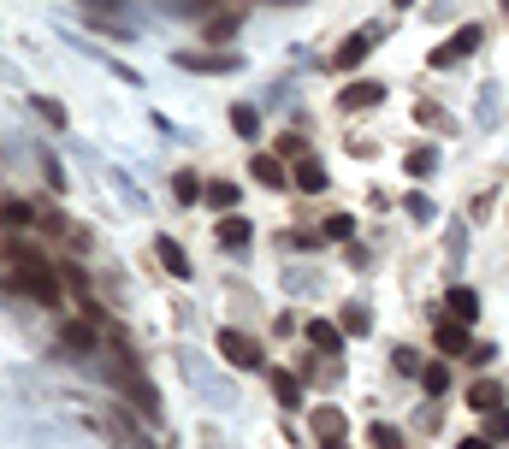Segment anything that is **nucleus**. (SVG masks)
<instances>
[{"label":"nucleus","instance_id":"obj_1","mask_svg":"<svg viewBox=\"0 0 509 449\" xmlns=\"http://www.w3.org/2000/svg\"><path fill=\"white\" fill-rule=\"evenodd\" d=\"M12 284H18V290H30L36 302H59L54 266H48V260H36V255H18V260H12Z\"/></svg>","mask_w":509,"mask_h":449},{"label":"nucleus","instance_id":"obj_2","mask_svg":"<svg viewBox=\"0 0 509 449\" xmlns=\"http://www.w3.org/2000/svg\"><path fill=\"white\" fill-rule=\"evenodd\" d=\"M219 355H226L238 372H255L260 367V343H255L249 331H219Z\"/></svg>","mask_w":509,"mask_h":449},{"label":"nucleus","instance_id":"obj_3","mask_svg":"<svg viewBox=\"0 0 509 449\" xmlns=\"http://www.w3.org/2000/svg\"><path fill=\"white\" fill-rule=\"evenodd\" d=\"M480 36H486V30H480V24H462V30H456V42L432 47V66H456V59H462V54H474V47H480Z\"/></svg>","mask_w":509,"mask_h":449},{"label":"nucleus","instance_id":"obj_4","mask_svg":"<svg viewBox=\"0 0 509 449\" xmlns=\"http://www.w3.org/2000/svg\"><path fill=\"white\" fill-rule=\"evenodd\" d=\"M432 343H439V355H468V326L462 319H439V326H432Z\"/></svg>","mask_w":509,"mask_h":449},{"label":"nucleus","instance_id":"obj_5","mask_svg":"<svg viewBox=\"0 0 509 449\" xmlns=\"http://www.w3.org/2000/svg\"><path fill=\"white\" fill-rule=\"evenodd\" d=\"M379 101H385V83H344V95H338L344 112H367V107H379Z\"/></svg>","mask_w":509,"mask_h":449},{"label":"nucleus","instance_id":"obj_6","mask_svg":"<svg viewBox=\"0 0 509 449\" xmlns=\"http://www.w3.org/2000/svg\"><path fill=\"white\" fill-rule=\"evenodd\" d=\"M374 47H379V30H355L350 42L338 47V66H344V71H350V66H362V59L374 54Z\"/></svg>","mask_w":509,"mask_h":449},{"label":"nucleus","instance_id":"obj_7","mask_svg":"<svg viewBox=\"0 0 509 449\" xmlns=\"http://www.w3.org/2000/svg\"><path fill=\"white\" fill-rule=\"evenodd\" d=\"M444 314H451V319H462V326H468V319L480 314V296L468 290V284H456V290H444Z\"/></svg>","mask_w":509,"mask_h":449},{"label":"nucleus","instance_id":"obj_8","mask_svg":"<svg viewBox=\"0 0 509 449\" xmlns=\"http://www.w3.org/2000/svg\"><path fill=\"white\" fill-rule=\"evenodd\" d=\"M249 178L260 183V190H284V183H291V178H284V166H279V160H272V154H255Z\"/></svg>","mask_w":509,"mask_h":449},{"label":"nucleus","instance_id":"obj_9","mask_svg":"<svg viewBox=\"0 0 509 449\" xmlns=\"http://www.w3.org/2000/svg\"><path fill=\"white\" fill-rule=\"evenodd\" d=\"M154 255H160V266H166L172 278H190V255H184V248L172 243V236H160V243H154Z\"/></svg>","mask_w":509,"mask_h":449},{"label":"nucleus","instance_id":"obj_10","mask_svg":"<svg viewBox=\"0 0 509 449\" xmlns=\"http://www.w3.org/2000/svg\"><path fill=\"white\" fill-rule=\"evenodd\" d=\"M178 66H190V71H238V54H178Z\"/></svg>","mask_w":509,"mask_h":449},{"label":"nucleus","instance_id":"obj_11","mask_svg":"<svg viewBox=\"0 0 509 449\" xmlns=\"http://www.w3.org/2000/svg\"><path fill=\"white\" fill-rule=\"evenodd\" d=\"M291 178L302 183L308 195H320V190H326V183H332V178H326V166H320V160H296V172H291Z\"/></svg>","mask_w":509,"mask_h":449},{"label":"nucleus","instance_id":"obj_12","mask_svg":"<svg viewBox=\"0 0 509 449\" xmlns=\"http://www.w3.org/2000/svg\"><path fill=\"white\" fill-rule=\"evenodd\" d=\"M272 396H279L284 408H302V379H296V372H272Z\"/></svg>","mask_w":509,"mask_h":449},{"label":"nucleus","instance_id":"obj_13","mask_svg":"<svg viewBox=\"0 0 509 449\" xmlns=\"http://www.w3.org/2000/svg\"><path fill=\"white\" fill-rule=\"evenodd\" d=\"M219 243L238 255V248H249V219H238V214H226L219 219Z\"/></svg>","mask_w":509,"mask_h":449},{"label":"nucleus","instance_id":"obj_14","mask_svg":"<svg viewBox=\"0 0 509 449\" xmlns=\"http://www.w3.org/2000/svg\"><path fill=\"white\" fill-rule=\"evenodd\" d=\"M314 432H320V438H326V444H338L344 438V408H314Z\"/></svg>","mask_w":509,"mask_h":449},{"label":"nucleus","instance_id":"obj_15","mask_svg":"<svg viewBox=\"0 0 509 449\" xmlns=\"http://www.w3.org/2000/svg\"><path fill=\"white\" fill-rule=\"evenodd\" d=\"M308 343H314L320 355H338L344 337H338V326H326V319H308Z\"/></svg>","mask_w":509,"mask_h":449},{"label":"nucleus","instance_id":"obj_16","mask_svg":"<svg viewBox=\"0 0 509 449\" xmlns=\"http://www.w3.org/2000/svg\"><path fill=\"white\" fill-rule=\"evenodd\" d=\"M468 402H474L480 414H486V408H498V402H504V391H498V384H492V379H480L474 391H468Z\"/></svg>","mask_w":509,"mask_h":449},{"label":"nucleus","instance_id":"obj_17","mask_svg":"<svg viewBox=\"0 0 509 449\" xmlns=\"http://www.w3.org/2000/svg\"><path fill=\"white\" fill-rule=\"evenodd\" d=\"M207 207L231 214V207H238V183H207Z\"/></svg>","mask_w":509,"mask_h":449},{"label":"nucleus","instance_id":"obj_18","mask_svg":"<svg viewBox=\"0 0 509 449\" xmlns=\"http://www.w3.org/2000/svg\"><path fill=\"white\" fill-rule=\"evenodd\" d=\"M420 384H427V396H444L451 391V367H420Z\"/></svg>","mask_w":509,"mask_h":449},{"label":"nucleus","instance_id":"obj_19","mask_svg":"<svg viewBox=\"0 0 509 449\" xmlns=\"http://www.w3.org/2000/svg\"><path fill=\"white\" fill-rule=\"evenodd\" d=\"M231 124H238V136H249V142H255V131H260V119H255V107H231Z\"/></svg>","mask_w":509,"mask_h":449},{"label":"nucleus","instance_id":"obj_20","mask_svg":"<svg viewBox=\"0 0 509 449\" xmlns=\"http://www.w3.org/2000/svg\"><path fill=\"white\" fill-rule=\"evenodd\" d=\"M486 438H492V444H504V438H509V414H504V402H498V408H486Z\"/></svg>","mask_w":509,"mask_h":449},{"label":"nucleus","instance_id":"obj_21","mask_svg":"<svg viewBox=\"0 0 509 449\" xmlns=\"http://www.w3.org/2000/svg\"><path fill=\"white\" fill-rule=\"evenodd\" d=\"M432 166H439V154H432V148H415V154H408V172H415V178H427Z\"/></svg>","mask_w":509,"mask_h":449},{"label":"nucleus","instance_id":"obj_22","mask_svg":"<svg viewBox=\"0 0 509 449\" xmlns=\"http://www.w3.org/2000/svg\"><path fill=\"white\" fill-rule=\"evenodd\" d=\"M172 195H178V202H196V195H202V183H196L190 172H178V183H172Z\"/></svg>","mask_w":509,"mask_h":449},{"label":"nucleus","instance_id":"obj_23","mask_svg":"<svg viewBox=\"0 0 509 449\" xmlns=\"http://www.w3.org/2000/svg\"><path fill=\"white\" fill-rule=\"evenodd\" d=\"M36 112H42L48 124H66V107H59V101H48V95H36Z\"/></svg>","mask_w":509,"mask_h":449},{"label":"nucleus","instance_id":"obj_24","mask_svg":"<svg viewBox=\"0 0 509 449\" xmlns=\"http://www.w3.org/2000/svg\"><path fill=\"white\" fill-rule=\"evenodd\" d=\"M350 231H355V224H350V214H332V219H326V236H332V243H344Z\"/></svg>","mask_w":509,"mask_h":449},{"label":"nucleus","instance_id":"obj_25","mask_svg":"<svg viewBox=\"0 0 509 449\" xmlns=\"http://www.w3.org/2000/svg\"><path fill=\"white\" fill-rule=\"evenodd\" d=\"M344 331H355V337L367 331V314H362V308H350V314H344Z\"/></svg>","mask_w":509,"mask_h":449},{"label":"nucleus","instance_id":"obj_26","mask_svg":"<svg viewBox=\"0 0 509 449\" xmlns=\"http://www.w3.org/2000/svg\"><path fill=\"white\" fill-rule=\"evenodd\" d=\"M374 449H397V432L391 426H374Z\"/></svg>","mask_w":509,"mask_h":449},{"label":"nucleus","instance_id":"obj_27","mask_svg":"<svg viewBox=\"0 0 509 449\" xmlns=\"http://www.w3.org/2000/svg\"><path fill=\"white\" fill-rule=\"evenodd\" d=\"M456 449H498V444H492V438H462Z\"/></svg>","mask_w":509,"mask_h":449},{"label":"nucleus","instance_id":"obj_28","mask_svg":"<svg viewBox=\"0 0 509 449\" xmlns=\"http://www.w3.org/2000/svg\"><path fill=\"white\" fill-rule=\"evenodd\" d=\"M397 6H415V0H397Z\"/></svg>","mask_w":509,"mask_h":449},{"label":"nucleus","instance_id":"obj_29","mask_svg":"<svg viewBox=\"0 0 509 449\" xmlns=\"http://www.w3.org/2000/svg\"><path fill=\"white\" fill-rule=\"evenodd\" d=\"M504 18H509V0H504Z\"/></svg>","mask_w":509,"mask_h":449},{"label":"nucleus","instance_id":"obj_30","mask_svg":"<svg viewBox=\"0 0 509 449\" xmlns=\"http://www.w3.org/2000/svg\"><path fill=\"white\" fill-rule=\"evenodd\" d=\"M326 449H344V444H326Z\"/></svg>","mask_w":509,"mask_h":449}]
</instances>
